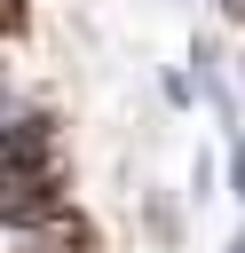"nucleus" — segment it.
Wrapping results in <instances>:
<instances>
[{
    "instance_id": "obj_1",
    "label": "nucleus",
    "mask_w": 245,
    "mask_h": 253,
    "mask_svg": "<svg viewBox=\"0 0 245 253\" xmlns=\"http://www.w3.org/2000/svg\"><path fill=\"white\" fill-rule=\"evenodd\" d=\"M229 182H237V198H245V142L229 150Z\"/></svg>"
}]
</instances>
